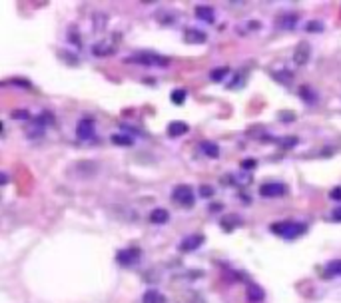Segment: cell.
<instances>
[{
  "instance_id": "obj_2",
  "label": "cell",
  "mask_w": 341,
  "mask_h": 303,
  "mask_svg": "<svg viewBox=\"0 0 341 303\" xmlns=\"http://www.w3.org/2000/svg\"><path fill=\"white\" fill-rule=\"evenodd\" d=\"M126 62H138V64H142V66H154V68H168L170 58L146 52V54H136V56H132V58H126Z\"/></svg>"
},
{
  "instance_id": "obj_22",
  "label": "cell",
  "mask_w": 341,
  "mask_h": 303,
  "mask_svg": "<svg viewBox=\"0 0 341 303\" xmlns=\"http://www.w3.org/2000/svg\"><path fill=\"white\" fill-rule=\"evenodd\" d=\"M200 196L202 198H212L214 196V188L212 186H202L200 188Z\"/></svg>"
},
{
  "instance_id": "obj_3",
  "label": "cell",
  "mask_w": 341,
  "mask_h": 303,
  "mask_svg": "<svg viewBox=\"0 0 341 303\" xmlns=\"http://www.w3.org/2000/svg\"><path fill=\"white\" fill-rule=\"evenodd\" d=\"M287 194V186L282 182H266L260 186V196L264 198H282Z\"/></svg>"
},
{
  "instance_id": "obj_14",
  "label": "cell",
  "mask_w": 341,
  "mask_h": 303,
  "mask_svg": "<svg viewBox=\"0 0 341 303\" xmlns=\"http://www.w3.org/2000/svg\"><path fill=\"white\" fill-rule=\"evenodd\" d=\"M196 16L204 22H214V8L210 6H196Z\"/></svg>"
},
{
  "instance_id": "obj_7",
  "label": "cell",
  "mask_w": 341,
  "mask_h": 303,
  "mask_svg": "<svg viewBox=\"0 0 341 303\" xmlns=\"http://www.w3.org/2000/svg\"><path fill=\"white\" fill-rule=\"evenodd\" d=\"M309 54H311L309 44H307V42H299L297 48H295V54H293V62H295L297 66H303V64L309 60Z\"/></svg>"
},
{
  "instance_id": "obj_18",
  "label": "cell",
  "mask_w": 341,
  "mask_h": 303,
  "mask_svg": "<svg viewBox=\"0 0 341 303\" xmlns=\"http://www.w3.org/2000/svg\"><path fill=\"white\" fill-rule=\"evenodd\" d=\"M112 142L116 146H132V144H134V140H132L128 134H114Z\"/></svg>"
},
{
  "instance_id": "obj_4",
  "label": "cell",
  "mask_w": 341,
  "mask_h": 303,
  "mask_svg": "<svg viewBox=\"0 0 341 303\" xmlns=\"http://www.w3.org/2000/svg\"><path fill=\"white\" fill-rule=\"evenodd\" d=\"M172 198H174V202L182 203V205H194V190L188 184H180L174 188Z\"/></svg>"
},
{
  "instance_id": "obj_24",
  "label": "cell",
  "mask_w": 341,
  "mask_h": 303,
  "mask_svg": "<svg viewBox=\"0 0 341 303\" xmlns=\"http://www.w3.org/2000/svg\"><path fill=\"white\" fill-rule=\"evenodd\" d=\"M255 166H258V162H255V160H251V158H249V160H243V164H241V168H243V170H253Z\"/></svg>"
},
{
  "instance_id": "obj_23",
  "label": "cell",
  "mask_w": 341,
  "mask_h": 303,
  "mask_svg": "<svg viewBox=\"0 0 341 303\" xmlns=\"http://www.w3.org/2000/svg\"><path fill=\"white\" fill-rule=\"evenodd\" d=\"M12 118H14V120H16V118H18V120H26V118H28V112H26V110H14V112H12Z\"/></svg>"
},
{
  "instance_id": "obj_25",
  "label": "cell",
  "mask_w": 341,
  "mask_h": 303,
  "mask_svg": "<svg viewBox=\"0 0 341 303\" xmlns=\"http://www.w3.org/2000/svg\"><path fill=\"white\" fill-rule=\"evenodd\" d=\"M329 198H331V200H339L341 202V188H333L331 194H329Z\"/></svg>"
},
{
  "instance_id": "obj_1",
  "label": "cell",
  "mask_w": 341,
  "mask_h": 303,
  "mask_svg": "<svg viewBox=\"0 0 341 303\" xmlns=\"http://www.w3.org/2000/svg\"><path fill=\"white\" fill-rule=\"evenodd\" d=\"M305 223H297V221H280L272 225V232L284 240H295L297 236L305 234Z\"/></svg>"
},
{
  "instance_id": "obj_10",
  "label": "cell",
  "mask_w": 341,
  "mask_h": 303,
  "mask_svg": "<svg viewBox=\"0 0 341 303\" xmlns=\"http://www.w3.org/2000/svg\"><path fill=\"white\" fill-rule=\"evenodd\" d=\"M168 219H170V213H168V209H164V207H156V209H152V213H150V221L156 223V225H162V223H166Z\"/></svg>"
},
{
  "instance_id": "obj_19",
  "label": "cell",
  "mask_w": 341,
  "mask_h": 303,
  "mask_svg": "<svg viewBox=\"0 0 341 303\" xmlns=\"http://www.w3.org/2000/svg\"><path fill=\"white\" fill-rule=\"evenodd\" d=\"M327 275H341V259H333L327 263Z\"/></svg>"
},
{
  "instance_id": "obj_6",
  "label": "cell",
  "mask_w": 341,
  "mask_h": 303,
  "mask_svg": "<svg viewBox=\"0 0 341 303\" xmlns=\"http://www.w3.org/2000/svg\"><path fill=\"white\" fill-rule=\"evenodd\" d=\"M76 134H78L80 140H92V136H94V122H92V118H82L78 122Z\"/></svg>"
},
{
  "instance_id": "obj_12",
  "label": "cell",
  "mask_w": 341,
  "mask_h": 303,
  "mask_svg": "<svg viewBox=\"0 0 341 303\" xmlns=\"http://www.w3.org/2000/svg\"><path fill=\"white\" fill-rule=\"evenodd\" d=\"M142 303H166L164 293H160L158 289H148L144 295H142Z\"/></svg>"
},
{
  "instance_id": "obj_27",
  "label": "cell",
  "mask_w": 341,
  "mask_h": 303,
  "mask_svg": "<svg viewBox=\"0 0 341 303\" xmlns=\"http://www.w3.org/2000/svg\"><path fill=\"white\" fill-rule=\"evenodd\" d=\"M333 219H335V221H341V207L333 209Z\"/></svg>"
},
{
  "instance_id": "obj_15",
  "label": "cell",
  "mask_w": 341,
  "mask_h": 303,
  "mask_svg": "<svg viewBox=\"0 0 341 303\" xmlns=\"http://www.w3.org/2000/svg\"><path fill=\"white\" fill-rule=\"evenodd\" d=\"M264 297H266V293L262 291V287H249L247 289V299L251 303H260V301H264Z\"/></svg>"
},
{
  "instance_id": "obj_8",
  "label": "cell",
  "mask_w": 341,
  "mask_h": 303,
  "mask_svg": "<svg viewBox=\"0 0 341 303\" xmlns=\"http://www.w3.org/2000/svg\"><path fill=\"white\" fill-rule=\"evenodd\" d=\"M204 244V236H190V238H186V240H182V244H180V250L182 252H192V250H196V248H200Z\"/></svg>"
},
{
  "instance_id": "obj_9",
  "label": "cell",
  "mask_w": 341,
  "mask_h": 303,
  "mask_svg": "<svg viewBox=\"0 0 341 303\" xmlns=\"http://www.w3.org/2000/svg\"><path fill=\"white\" fill-rule=\"evenodd\" d=\"M184 40H186L188 44H204V42L208 40V36H206L202 30L190 28V30H186V34H184Z\"/></svg>"
},
{
  "instance_id": "obj_17",
  "label": "cell",
  "mask_w": 341,
  "mask_h": 303,
  "mask_svg": "<svg viewBox=\"0 0 341 303\" xmlns=\"http://www.w3.org/2000/svg\"><path fill=\"white\" fill-rule=\"evenodd\" d=\"M227 74H229V68H227V66H220V68H216V70L210 72V78H212L214 82H222Z\"/></svg>"
},
{
  "instance_id": "obj_13",
  "label": "cell",
  "mask_w": 341,
  "mask_h": 303,
  "mask_svg": "<svg viewBox=\"0 0 341 303\" xmlns=\"http://www.w3.org/2000/svg\"><path fill=\"white\" fill-rule=\"evenodd\" d=\"M114 44H110V42H98V44H94L92 46V54L94 56H110V54H114Z\"/></svg>"
},
{
  "instance_id": "obj_20",
  "label": "cell",
  "mask_w": 341,
  "mask_h": 303,
  "mask_svg": "<svg viewBox=\"0 0 341 303\" xmlns=\"http://www.w3.org/2000/svg\"><path fill=\"white\" fill-rule=\"evenodd\" d=\"M186 96H188L186 90H182V88H180V90H174V92H172V102H174V104H184Z\"/></svg>"
},
{
  "instance_id": "obj_11",
  "label": "cell",
  "mask_w": 341,
  "mask_h": 303,
  "mask_svg": "<svg viewBox=\"0 0 341 303\" xmlns=\"http://www.w3.org/2000/svg\"><path fill=\"white\" fill-rule=\"evenodd\" d=\"M188 130H190V126L186 122H172L170 126H168V136L170 138H178V136H184Z\"/></svg>"
},
{
  "instance_id": "obj_5",
  "label": "cell",
  "mask_w": 341,
  "mask_h": 303,
  "mask_svg": "<svg viewBox=\"0 0 341 303\" xmlns=\"http://www.w3.org/2000/svg\"><path fill=\"white\" fill-rule=\"evenodd\" d=\"M140 255H142V252L138 248H128V250H120L116 253V259H118L120 265H134V263H138Z\"/></svg>"
},
{
  "instance_id": "obj_16",
  "label": "cell",
  "mask_w": 341,
  "mask_h": 303,
  "mask_svg": "<svg viewBox=\"0 0 341 303\" xmlns=\"http://www.w3.org/2000/svg\"><path fill=\"white\" fill-rule=\"evenodd\" d=\"M202 150H204V154H206L208 158H218V156H220V146L214 144V142H204V144H202Z\"/></svg>"
},
{
  "instance_id": "obj_21",
  "label": "cell",
  "mask_w": 341,
  "mask_h": 303,
  "mask_svg": "<svg viewBox=\"0 0 341 303\" xmlns=\"http://www.w3.org/2000/svg\"><path fill=\"white\" fill-rule=\"evenodd\" d=\"M299 92H301V98H305L307 102H315V98H317V96H315V94H313V92H311L307 86H303Z\"/></svg>"
},
{
  "instance_id": "obj_26",
  "label": "cell",
  "mask_w": 341,
  "mask_h": 303,
  "mask_svg": "<svg viewBox=\"0 0 341 303\" xmlns=\"http://www.w3.org/2000/svg\"><path fill=\"white\" fill-rule=\"evenodd\" d=\"M307 28H309V30H321L323 26H321L319 22H309V24H307Z\"/></svg>"
}]
</instances>
